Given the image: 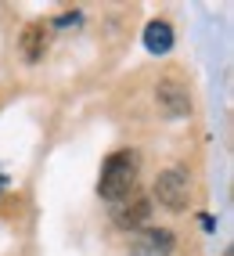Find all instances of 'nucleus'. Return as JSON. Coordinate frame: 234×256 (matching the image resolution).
Wrapping results in <instances>:
<instances>
[{"label":"nucleus","instance_id":"nucleus-1","mask_svg":"<svg viewBox=\"0 0 234 256\" xmlns=\"http://www.w3.org/2000/svg\"><path fill=\"white\" fill-rule=\"evenodd\" d=\"M137 184V156L133 152H112L101 166V177H97V195L108 202H119L133 192Z\"/></svg>","mask_w":234,"mask_h":256},{"label":"nucleus","instance_id":"nucleus-2","mask_svg":"<svg viewBox=\"0 0 234 256\" xmlns=\"http://www.w3.org/2000/svg\"><path fill=\"white\" fill-rule=\"evenodd\" d=\"M155 195L166 210H173L180 213L184 206H188V198H191V180H188V170H180V166H170V170H162L159 180H155Z\"/></svg>","mask_w":234,"mask_h":256},{"label":"nucleus","instance_id":"nucleus-3","mask_svg":"<svg viewBox=\"0 0 234 256\" xmlns=\"http://www.w3.org/2000/svg\"><path fill=\"white\" fill-rule=\"evenodd\" d=\"M177 238L166 228H141L130 242V256H173Z\"/></svg>","mask_w":234,"mask_h":256},{"label":"nucleus","instance_id":"nucleus-4","mask_svg":"<svg viewBox=\"0 0 234 256\" xmlns=\"http://www.w3.org/2000/svg\"><path fill=\"white\" fill-rule=\"evenodd\" d=\"M148 216H152V202L144 195H126V198L115 202V210H112V220L123 231H141Z\"/></svg>","mask_w":234,"mask_h":256},{"label":"nucleus","instance_id":"nucleus-5","mask_svg":"<svg viewBox=\"0 0 234 256\" xmlns=\"http://www.w3.org/2000/svg\"><path fill=\"white\" fill-rule=\"evenodd\" d=\"M155 98H159L162 112H166V116H173V119H180V116H188V112H191L188 87H180L177 80H162V83H159V90H155Z\"/></svg>","mask_w":234,"mask_h":256},{"label":"nucleus","instance_id":"nucleus-6","mask_svg":"<svg viewBox=\"0 0 234 256\" xmlns=\"http://www.w3.org/2000/svg\"><path fill=\"white\" fill-rule=\"evenodd\" d=\"M47 40H51V26H43V22L25 26V32H22V54H25V62H40L43 50H47Z\"/></svg>","mask_w":234,"mask_h":256},{"label":"nucleus","instance_id":"nucleus-7","mask_svg":"<svg viewBox=\"0 0 234 256\" xmlns=\"http://www.w3.org/2000/svg\"><path fill=\"white\" fill-rule=\"evenodd\" d=\"M144 47L152 50V54H166V50L173 47V29L170 22H152L144 29Z\"/></svg>","mask_w":234,"mask_h":256},{"label":"nucleus","instance_id":"nucleus-8","mask_svg":"<svg viewBox=\"0 0 234 256\" xmlns=\"http://www.w3.org/2000/svg\"><path fill=\"white\" fill-rule=\"evenodd\" d=\"M4 184H7V180H4V174H0V188H4Z\"/></svg>","mask_w":234,"mask_h":256}]
</instances>
